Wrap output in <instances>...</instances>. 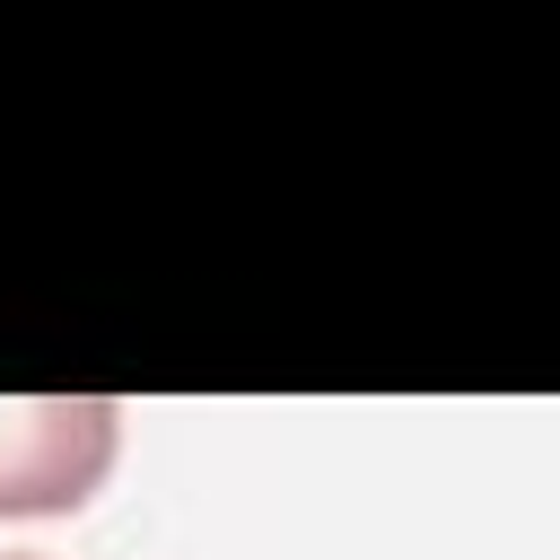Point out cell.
Here are the masks:
<instances>
[{"label": "cell", "mask_w": 560, "mask_h": 560, "mask_svg": "<svg viewBox=\"0 0 560 560\" xmlns=\"http://www.w3.org/2000/svg\"><path fill=\"white\" fill-rule=\"evenodd\" d=\"M122 411L105 394L0 402V516H70L114 472Z\"/></svg>", "instance_id": "1"}]
</instances>
